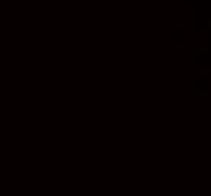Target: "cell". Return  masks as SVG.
Returning a JSON list of instances; mask_svg holds the SVG:
<instances>
[{
	"mask_svg": "<svg viewBox=\"0 0 211 196\" xmlns=\"http://www.w3.org/2000/svg\"><path fill=\"white\" fill-rule=\"evenodd\" d=\"M207 29H208V30H211V17L207 20Z\"/></svg>",
	"mask_w": 211,
	"mask_h": 196,
	"instance_id": "6da1fadb",
	"label": "cell"
}]
</instances>
